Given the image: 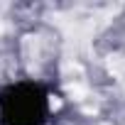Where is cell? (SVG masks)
<instances>
[{
	"mask_svg": "<svg viewBox=\"0 0 125 125\" xmlns=\"http://www.w3.org/2000/svg\"><path fill=\"white\" fill-rule=\"evenodd\" d=\"M59 105H61V103H59V101H56V98H52V101H49V108H52V110H56V108H59Z\"/></svg>",
	"mask_w": 125,
	"mask_h": 125,
	"instance_id": "3",
	"label": "cell"
},
{
	"mask_svg": "<svg viewBox=\"0 0 125 125\" xmlns=\"http://www.w3.org/2000/svg\"><path fill=\"white\" fill-rule=\"evenodd\" d=\"M98 125H108V123H98Z\"/></svg>",
	"mask_w": 125,
	"mask_h": 125,
	"instance_id": "4",
	"label": "cell"
},
{
	"mask_svg": "<svg viewBox=\"0 0 125 125\" xmlns=\"http://www.w3.org/2000/svg\"><path fill=\"white\" fill-rule=\"evenodd\" d=\"M108 69H110L113 74L123 76V74H125V56H120V54H113V56H108Z\"/></svg>",
	"mask_w": 125,
	"mask_h": 125,
	"instance_id": "2",
	"label": "cell"
},
{
	"mask_svg": "<svg viewBox=\"0 0 125 125\" xmlns=\"http://www.w3.org/2000/svg\"><path fill=\"white\" fill-rule=\"evenodd\" d=\"M66 93H69V96H74L76 101H83V98H88V88H86L83 83H79V81H74V83H66Z\"/></svg>",
	"mask_w": 125,
	"mask_h": 125,
	"instance_id": "1",
	"label": "cell"
}]
</instances>
